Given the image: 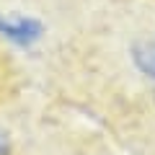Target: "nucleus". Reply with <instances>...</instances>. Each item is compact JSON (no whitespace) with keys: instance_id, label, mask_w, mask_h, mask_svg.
I'll list each match as a JSON object with an SVG mask.
<instances>
[{"instance_id":"1","label":"nucleus","mask_w":155,"mask_h":155,"mask_svg":"<svg viewBox=\"0 0 155 155\" xmlns=\"http://www.w3.org/2000/svg\"><path fill=\"white\" fill-rule=\"evenodd\" d=\"M0 36L21 47L31 49L36 41L44 36V23L34 16H21V13H0Z\"/></svg>"},{"instance_id":"2","label":"nucleus","mask_w":155,"mask_h":155,"mask_svg":"<svg viewBox=\"0 0 155 155\" xmlns=\"http://www.w3.org/2000/svg\"><path fill=\"white\" fill-rule=\"evenodd\" d=\"M129 57L140 75L147 80H155V34L134 39L129 47Z\"/></svg>"},{"instance_id":"3","label":"nucleus","mask_w":155,"mask_h":155,"mask_svg":"<svg viewBox=\"0 0 155 155\" xmlns=\"http://www.w3.org/2000/svg\"><path fill=\"white\" fill-rule=\"evenodd\" d=\"M11 85H13V67L3 52H0V106L11 98Z\"/></svg>"}]
</instances>
